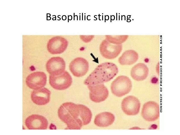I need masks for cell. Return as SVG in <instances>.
<instances>
[{
	"instance_id": "cell-8",
	"label": "cell",
	"mask_w": 180,
	"mask_h": 135,
	"mask_svg": "<svg viewBox=\"0 0 180 135\" xmlns=\"http://www.w3.org/2000/svg\"><path fill=\"white\" fill-rule=\"evenodd\" d=\"M46 68V70L50 75H59L65 71L66 63L61 57H53L47 62Z\"/></svg>"
},
{
	"instance_id": "cell-3",
	"label": "cell",
	"mask_w": 180,
	"mask_h": 135,
	"mask_svg": "<svg viewBox=\"0 0 180 135\" xmlns=\"http://www.w3.org/2000/svg\"><path fill=\"white\" fill-rule=\"evenodd\" d=\"M132 87L131 81L128 77L121 75L117 77L112 83L111 89L115 96L121 97L128 93Z\"/></svg>"
},
{
	"instance_id": "cell-17",
	"label": "cell",
	"mask_w": 180,
	"mask_h": 135,
	"mask_svg": "<svg viewBox=\"0 0 180 135\" xmlns=\"http://www.w3.org/2000/svg\"><path fill=\"white\" fill-rule=\"evenodd\" d=\"M138 54L133 50H127L124 52L118 59V62L122 65H132L137 60Z\"/></svg>"
},
{
	"instance_id": "cell-4",
	"label": "cell",
	"mask_w": 180,
	"mask_h": 135,
	"mask_svg": "<svg viewBox=\"0 0 180 135\" xmlns=\"http://www.w3.org/2000/svg\"><path fill=\"white\" fill-rule=\"evenodd\" d=\"M49 83L54 89L58 90H65L71 85L72 79L68 72L65 71L61 75L58 76L50 75Z\"/></svg>"
},
{
	"instance_id": "cell-15",
	"label": "cell",
	"mask_w": 180,
	"mask_h": 135,
	"mask_svg": "<svg viewBox=\"0 0 180 135\" xmlns=\"http://www.w3.org/2000/svg\"><path fill=\"white\" fill-rule=\"evenodd\" d=\"M149 69L147 66L142 63L137 64L132 68L131 75L132 78L137 81L145 80L148 76Z\"/></svg>"
},
{
	"instance_id": "cell-1",
	"label": "cell",
	"mask_w": 180,
	"mask_h": 135,
	"mask_svg": "<svg viewBox=\"0 0 180 135\" xmlns=\"http://www.w3.org/2000/svg\"><path fill=\"white\" fill-rule=\"evenodd\" d=\"M58 113L60 119L70 130L80 129L83 126L90 122L92 117L91 111L87 106L71 102L63 103Z\"/></svg>"
},
{
	"instance_id": "cell-7",
	"label": "cell",
	"mask_w": 180,
	"mask_h": 135,
	"mask_svg": "<svg viewBox=\"0 0 180 135\" xmlns=\"http://www.w3.org/2000/svg\"><path fill=\"white\" fill-rule=\"evenodd\" d=\"M90 90V100L95 103H99L105 100L109 95V91L104 84L88 85Z\"/></svg>"
},
{
	"instance_id": "cell-10",
	"label": "cell",
	"mask_w": 180,
	"mask_h": 135,
	"mask_svg": "<svg viewBox=\"0 0 180 135\" xmlns=\"http://www.w3.org/2000/svg\"><path fill=\"white\" fill-rule=\"evenodd\" d=\"M69 69L75 76L80 77L85 75L89 70V64L85 59L81 57L76 58L70 63Z\"/></svg>"
},
{
	"instance_id": "cell-9",
	"label": "cell",
	"mask_w": 180,
	"mask_h": 135,
	"mask_svg": "<svg viewBox=\"0 0 180 135\" xmlns=\"http://www.w3.org/2000/svg\"><path fill=\"white\" fill-rule=\"evenodd\" d=\"M47 77L45 74L41 71L34 72L27 77L26 83L30 88L36 90L45 86L46 83Z\"/></svg>"
},
{
	"instance_id": "cell-6",
	"label": "cell",
	"mask_w": 180,
	"mask_h": 135,
	"mask_svg": "<svg viewBox=\"0 0 180 135\" xmlns=\"http://www.w3.org/2000/svg\"><path fill=\"white\" fill-rule=\"evenodd\" d=\"M121 106L122 111L125 114L129 115H134L139 113L140 104L137 98L133 96L130 95L123 99Z\"/></svg>"
},
{
	"instance_id": "cell-5",
	"label": "cell",
	"mask_w": 180,
	"mask_h": 135,
	"mask_svg": "<svg viewBox=\"0 0 180 135\" xmlns=\"http://www.w3.org/2000/svg\"><path fill=\"white\" fill-rule=\"evenodd\" d=\"M160 107L156 102L153 101L145 103L142 108L141 115L145 120L149 122L155 121L159 116Z\"/></svg>"
},
{
	"instance_id": "cell-11",
	"label": "cell",
	"mask_w": 180,
	"mask_h": 135,
	"mask_svg": "<svg viewBox=\"0 0 180 135\" xmlns=\"http://www.w3.org/2000/svg\"><path fill=\"white\" fill-rule=\"evenodd\" d=\"M25 123L29 130L46 129L48 126V121L45 118L36 114L28 116L25 120Z\"/></svg>"
},
{
	"instance_id": "cell-14",
	"label": "cell",
	"mask_w": 180,
	"mask_h": 135,
	"mask_svg": "<svg viewBox=\"0 0 180 135\" xmlns=\"http://www.w3.org/2000/svg\"><path fill=\"white\" fill-rule=\"evenodd\" d=\"M100 50L102 55L109 59L116 58L122 49L121 45H112L106 41L102 42L100 46Z\"/></svg>"
},
{
	"instance_id": "cell-12",
	"label": "cell",
	"mask_w": 180,
	"mask_h": 135,
	"mask_svg": "<svg viewBox=\"0 0 180 135\" xmlns=\"http://www.w3.org/2000/svg\"><path fill=\"white\" fill-rule=\"evenodd\" d=\"M68 42L65 38L57 36L50 39L47 44L49 52L52 54H61L66 50Z\"/></svg>"
},
{
	"instance_id": "cell-16",
	"label": "cell",
	"mask_w": 180,
	"mask_h": 135,
	"mask_svg": "<svg viewBox=\"0 0 180 135\" xmlns=\"http://www.w3.org/2000/svg\"><path fill=\"white\" fill-rule=\"evenodd\" d=\"M114 120L115 116L113 114L105 112L97 114L95 116L94 123L98 126L105 127L112 124Z\"/></svg>"
},
{
	"instance_id": "cell-2",
	"label": "cell",
	"mask_w": 180,
	"mask_h": 135,
	"mask_svg": "<svg viewBox=\"0 0 180 135\" xmlns=\"http://www.w3.org/2000/svg\"><path fill=\"white\" fill-rule=\"evenodd\" d=\"M118 69L113 63L107 62L98 65L84 81L87 86L94 85L108 82L117 74Z\"/></svg>"
},
{
	"instance_id": "cell-13",
	"label": "cell",
	"mask_w": 180,
	"mask_h": 135,
	"mask_svg": "<svg viewBox=\"0 0 180 135\" xmlns=\"http://www.w3.org/2000/svg\"><path fill=\"white\" fill-rule=\"evenodd\" d=\"M50 91L45 88L34 90L31 93V98L32 102L39 105H43L48 103L50 100Z\"/></svg>"
}]
</instances>
